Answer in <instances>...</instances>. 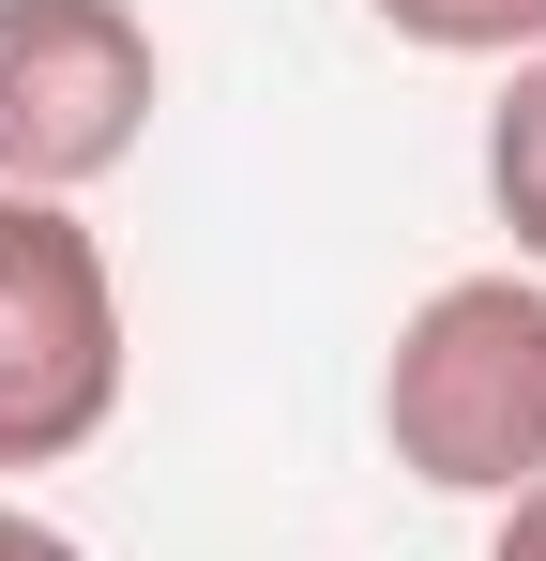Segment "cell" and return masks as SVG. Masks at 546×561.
Wrapping results in <instances>:
<instances>
[{"label":"cell","instance_id":"cell-1","mask_svg":"<svg viewBox=\"0 0 546 561\" xmlns=\"http://www.w3.org/2000/svg\"><path fill=\"white\" fill-rule=\"evenodd\" d=\"M379 440L441 501L546 485V274H441L379 350Z\"/></svg>","mask_w":546,"mask_h":561},{"label":"cell","instance_id":"cell-6","mask_svg":"<svg viewBox=\"0 0 546 561\" xmlns=\"http://www.w3.org/2000/svg\"><path fill=\"white\" fill-rule=\"evenodd\" d=\"M486 561H546V485H516V501H501V531H486Z\"/></svg>","mask_w":546,"mask_h":561},{"label":"cell","instance_id":"cell-2","mask_svg":"<svg viewBox=\"0 0 546 561\" xmlns=\"http://www.w3.org/2000/svg\"><path fill=\"white\" fill-rule=\"evenodd\" d=\"M122 410V274L77 197H0V470H61Z\"/></svg>","mask_w":546,"mask_h":561},{"label":"cell","instance_id":"cell-4","mask_svg":"<svg viewBox=\"0 0 546 561\" xmlns=\"http://www.w3.org/2000/svg\"><path fill=\"white\" fill-rule=\"evenodd\" d=\"M486 197L516 228V274H546V61H516L486 106Z\"/></svg>","mask_w":546,"mask_h":561},{"label":"cell","instance_id":"cell-3","mask_svg":"<svg viewBox=\"0 0 546 561\" xmlns=\"http://www.w3.org/2000/svg\"><path fill=\"white\" fill-rule=\"evenodd\" d=\"M168 46L137 0H0V197H91L137 168Z\"/></svg>","mask_w":546,"mask_h":561},{"label":"cell","instance_id":"cell-5","mask_svg":"<svg viewBox=\"0 0 546 561\" xmlns=\"http://www.w3.org/2000/svg\"><path fill=\"white\" fill-rule=\"evenodd\" d=\"M0 561H91V547H77V531H46L31 501H0Z\"/></svg>","mask_w":546,"mask_h":561}]
</instances>
